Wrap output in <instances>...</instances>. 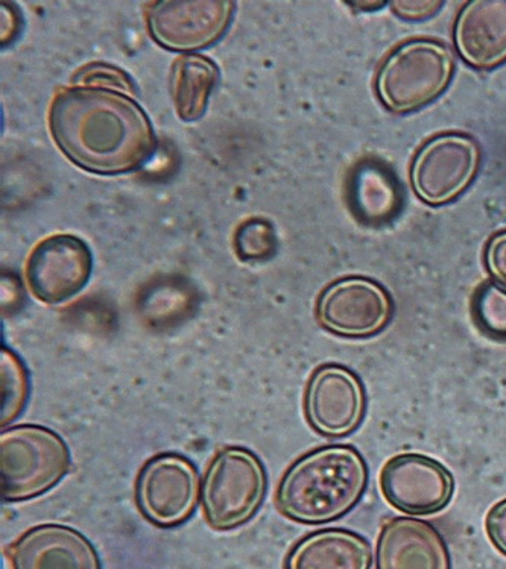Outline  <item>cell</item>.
<instances>
[{"label":"cell","mask_w":506,"mask_h":569,"mask_svg":"<svg viewBox=\"0 0 506 569\" xmlns=\"http://www.w3.org/2000/svg\"><path fill=\"white\" fill-rule=\"evenodd\" d=\"M367 395L360 378L341 365H323L305 395L309 426L326 438H346L363 422Z\"/></svg>","instance_id":"obj_10"},{"label":"cell","mask_w":506,"mask_h":569,"mask_svg":"<svg viewBox=\"0 0 506 569\" xmlns=\"http://www.w3.org/2000/svg\"><path fill=\"white\" fill-rule=\"evenodd\" d=\"M473 316L480 330L495 339H506V289L485 282L473 298Z\"/></svg>","instance_id":"obj_20"},{"label":"cell","mask_w":506,"mask_h":569,"mask_svg":"<svg viewBox=\"0 0 506 569\" xmlns=\"http://www.w3.org/2000/svg\"><path fill=\"white\" fill-rule=\"evenodd\" d=\"M367 485V463L356 448H317L286 471L277 489V508L300 525H327L350 512Z\"/></svg>","instance_id":"obj_2"},{"label":"cell","mask_w":506,"mask_h":569,"mask_svg":"<svg viewBox=\"0 0 506 569\" xmlns=\"http://www.w3.org/2000/svg\"><path fill=\"white\" fill-rule=\"evenodd\" d=\"M235 3L228 0L155 2L147 11L152 39L169 51L192 52L217 43L234 19Z\"/></svg>","instance_id":"obj_9"},{"label":"cell","mask_w":506,"mask_h":569,"mask_svg":"<svg viewBox=\"0 0 506 569\" xmlns=\"http://www.w3.org/2000/svg\"><path fill=\"white\" fill-rule=\"evenodd\" d=\"M219 81V69L209 58L185 56L172 66L171 91L177 114L185 122H197L206 113L211 91Z\"/></svg>","instance_id":"obj_18"},{"label":"cell","mask_w":506,"mask_h":569,"mask_svg":"<svg viewBox=\"0 0 506 569\" xmlns=\"http://www.w3.org/2000/svg\"><path fill=\"white\" fill-rule=\"evenodd\" d=\"M0 371H2V421L0 423L7 427L22 413L27 405L29 380L22 360L8 348H2Z\"/></svg>","instance_id":"obj_19"},{"label":"cell","mask_w":506,"mask_h":569,"mask_svg":"<svg viewBox=\"0 0 506 569\" xmlns=\"http://www.w3.org/2000/svg\"><path fill=\"white\" fill-rule=\"evenodd\" d=\"M49 130L73 164L98 176L140 169L157 148L143 108L122 91L98 87L58 91L49 110Z\"/></svg>","instance_id":"obj_1"},{"label":"cell","mask_w":506,"mask_h":569,"mask_svg":"<svg viewBox=\"0 0 506 569\" xmlns=\"http://www.w3.org/2000/svg\"><path fill=\"white\" fill-rule=\"evenodd\" d=\"M371 547L358 533L343 529L315 531L301 539L286 560V569H370Z\"/></svg>","instance_id":"obj_16"},{"label":"cell","mask_w":506,"mask_h":569,"mask_svg":"<svg viewBox=\"0 0 506 569\" xmlns=\"http://www.w3.org/2000/svg\"><path fill=\"white\" fill-rule=\"evenodd\" d=\"M485 264L488 272L506 289V231L492 237L485 249Z\"/></svg>","instance_id":"obj_23"},{"label":"cell","mask_w":506,"mask_h":569,"mask_svg":"<svg viewBox=\"0 0 506 569\" xmlns=\"http://www.w3.org/2000/svg\"><path fill=\"white\" fill-rule=\"evenodd\" d=\"M235 244L245 261L267 260L276 252V232L268 220L252 218L238 228Z\"/></svg>","instance_id":"obj_21"},{"label":"cell","mask_w":506,"mask_h":569,"mask_svg":"<svg viewBox=\"0 0 506 569\" xmlns=\"http://www.w3.org/2000/svg\"><path fill=\"white\" fill-rule=\"evenodd\" d=\"M444 6L438 0H396L391 2L393 11L406 20L430 18Z\"/></svg>","instance_id":"obj_24"},{"label":"cell","mask_w":506,"mask_h":569,"mask_svg":"<svg viewBox=\"0 0 506 569\" xmlns=\"http://www.w3.org/2000/svg\"><path fill=\"white\" fill-rule=\"evenodd\" d=\"M267 472L255 452L240 447L219 451L201 485V506L215 530L247 525L267 496Z\"/></svg>","instance_id":"obj_5"},{"label":"cell","mask_w":506,"mask_h":569,"mask_svg":"<svg viewBox=\"0 0 506 569\" xmlns=\"http://www.w3.org/2000/svg\"><path fill=\"white\" fill-rule=\"evenodd\" d=\"M454 72V53L446 44L410 40L381 62L376 78L377 97L394 113L420 110L441 97Z\"/></svg>","instance_id":"obj_4"},{"label":"cell","mask_w":506,"mask_h":569,"mask_svg":"<svg viewBox=\"0 0 506 569\" xmlns=\"http://www.w3.org/2000/svg\"><path fill=\"white\" fill-rule=\"evenodd\" d=\"M199 497L198 469L185 456L166 452L152 457L137 476V508L157 527L171 529L188 521Z\"/></svg>","instance_id":"obj_7"},{"label":"cell","mask_w":506,"mask_h":569,"mask_svg":"<svg viewBox=\"0 0 506 569\" xmlns=\"http://www.w3.org/2000/svg\"><path fill=\"white\" fill-rule=\"evenodd\" d=\"M93 257L78 237H48L34 248L27 264L31 293L46 305H61L81 292L90 280Z\"/></svg>","instance_id":"obj_12"},{"label":"cell","mask_w":506,"mask_h":569,"mask_svg":"<svg viewBox=\"0 0 506 569\" xmlns=\"http://www.w3.org/2000/svg\"><path fill=\"white\" fill-rule=\"evenodd\" d=\"M377 569H452L441 533L429 522L394 518L380 531Z\"/></svg>","instance_id":"obj_14"},{"label":"cell","mask_w":506,"mask_h":569,"mask_svg":"<svg viewBox=\"0 0 506 569\" xmlns=\"http://www.w3.org/2000/svg\"><path fill=\"white\" fill-rule=\"evenodd\" d=\"M456 51L472 68L488 70L506 61V0H472L456 19Z\"/></svg>","instance_id":"obj_15"},{"label":"cell","mask_w":506,"mask_h":569,"mask_svg":"<svg viewBox=\"0 0 506 569\" xmlns=\"http://www.w3.org/2000/svg\"><path fill=\"white\" fill-rule=\"evenodd\" d=\"M380 488L394 509L408 515H433L449 505L455 480L437 460L408 452L388 460L381 469Z\"/></svg>","instance_id":"obj_11"},{"label":"cell","mask_w":506,"mask_h":569,"mask_svg":"<svg viewBox=\"0 0 506 569\" xmlns=\"http://www.w3.org/2000/svg\"><path fill=\"white\" fill-rule=\"evenodd\" d=\"M489 541L506 556V500L497 502L485 519Z\"/></svg>","instance_id":"obj_25"},{"label":"cell","mask_w":506,"mask_h":569,"mask_svg":"<svg viewBox=\"0 0 506 569\" xmlns=\"http://www.w3.org/2000/svg\"><path fill=\"white\" fill-rule=\"evenodd\" d=\"M10 559L12 569H102L89 539L61 525L28 530L12 543Z\"/></svg>","instance_id":"obj_13"},{"label":"cell","mask_w":506,"mask_h":569,"mask_svg":"<svg viewBox=\"0 0 506 569\" xmlns=\"http://www.w3.org/2000/svg\"><path fill=\"white\" fill-rule=\"evenodd\" d=\"M478 141L459 132H446L423 144L413 166L410 184L423 202L438 207L466 192L480 168Z\"/></svg>","instance_id":"obj_6"},{"label":"cell","mask_w":506,"mask_h":569,"mask_svg":"<svg viewBox=\"0 0 506 569\" xmlns=\"http://www.w3.org/2000/svg\"><path fill=\"white\" fill-rule=\"evenodd\" d=\"M70 469L68 443L41 426H16L0 435V496L27 501L56 488Z\"/></svg>","instance_id":"obj_3"},{"label":"cell","mask_w":506,"mask_h":569,"mask_svg":"<svg viewBox=\"0 0 506 569\" xmlns=\"http://www.w3.org/2000/svg\"><path fill=\"white\" fill-rule=\"evenodd\" d=\"M73 82L80 87H98V89L123 91L127 94L136 91L131 79L122 70L107 64L87 66L77 73Z\"/></svg>","instance_id":"obj_22"},{"label":"cell","mask_w":506,"mask_h":569,"mask_svg":"<svg viewBox=\"0 0 506 569\" xmlns=\"http://www.w3.org/2000/svg\"><path fill=\"white\" fill-rule=\"evenodd\" d=\"M393 299L379 282L347 277L331 282L317 302L319 326L343 338L364 339L380 333L391 321Z\"/></svg>","instance_id":"obj_8"},{"label":"cell","mask_w":506,"mask_h":569,"mask_svg":"<svg viewBox=\"0 0 506 569\" xmlns=\"http://www.w3.org/2000/svg\"><path fill=\"white\" fill-rule=\"evenodd\" d=\"M348 198L356 216L368 223L387 222L401 206L396 178L379 163H363L356 168L350 178Z\"/></svg>","instance_id":"obj_17"}]
</instances>
